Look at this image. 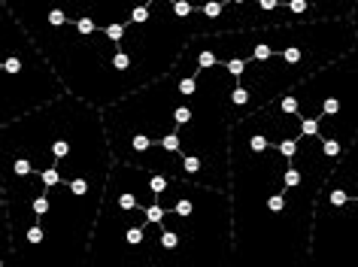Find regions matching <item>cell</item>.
<instances>
[{
	"label": "cell",
	"instance_id": "3",
	"mask_svg": "<svg viewBox=\"0 0 358 267\" xmlns=\"http://www.w3.org/2000/svg\"><path fill=\"white\" fill-rule=\"evenodd\" d=\"M67 94L64 79L24 31V24L0 3V124L15 122Z\"/></svg>",
	"mask_w": 358,
	"mask_h": 267
},
{
	"label": "cell",
	"instance_id": "2",
	"mask_svg": "<svg viewBox=\"0 0 358 267\" xmlns=\"http://www.w3.org/2000/svg\"><path fill=\"white\" fill-rule=\"evenodd\" d=\"M301 128V113L276 103L231 124L234 267H307L322 185L337 161L319 134H301L298 155L280 140Z\"/></svg>",
	"mask_w": 358,
	"mask_h": 267
},
{
	"label": "cell",
	"instance_id": "1",
	"mask_svg": "<svg viewBox=\"0 0 358 267\" xmlns=\"http://www.w3.org/2000/svg\"><path fill=\"white\" fill-rule=\"evenodd\" d=\"M113 164L103 110L70 92L0 124V255L10 258L22 246L40 222L31 203L46 194V243L31 267H85Z\"/></svg>",
	"mask_w": 358,
	"mask_h": 267
},
{
	"label": "cell",
	"instance_id": "4",
	"mask_svg": "<svg viewBox=\"0 0 358 267\" xmlns=\"http://www.w3.org/2000/svg\"><path fill=\"white\" fill-rule=\"evenodd\" d=\"M289 94L294 113L319 122L322 140H337L349 149L358 140V46L289 88Z\"/></svg>",
	"mask_w": 358,
	"mask_h": 267
},
{
	"label": "cell",
	"instance_id": "5",
	"mask_svg": "<svg viewBox=\"0 0 358 267\" xmlns=\"http://www.w3.org/2000/svg\"><path fill=\"white\" fill-rule=\"evenodd\" d=\"M319 19H352L358 0H313Z\"/></svg>",
	"mask_w": 358,
	"mask_h": 267
}]
</instances>
